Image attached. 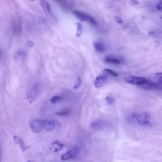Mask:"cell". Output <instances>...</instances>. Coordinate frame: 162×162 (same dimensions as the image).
Returning a JSON list of instances; mask_svg holds the SVG:
<instances>
[{
    "instance_id": "7",
    "label": "cell",
    "mask_w": 162,
    "mask_h": 162,
    "mask_svg": "<svg viewBox=\"0 0 162 162\" xmlns=\"http://www.w3.org/2000/svg\"><path fill=\"white\" fill-rule=\"evenodd\" d=\"M43 127L48 132H52L55 128V123L52 120L46 119L43 121Z\"/></svg>"
},
{
    "instance_id": "21",
    "label": "cell",
    "mask_w": 162,
    "mask_h": 162,
    "mask_svg": "<svg viewBox=\"0 0 162 162\" xmlns=\"http://www.w3.org/2000/svg\"><path fill=\"white\" fill-rule=\"evenodd\" d=\"M156 8L159 11H162V0H160L158 3L156 5Z\"/></svg>"
},
{
    "instance_id": "27",
    "label": "cell",
    "mask_w": 162,
    "mask_h": 162,
    "mask_svg": "<svg viewBox=\"0 0 162 162\" xmlns=\"http://www.w3.org/2000/svg\"><path fill=\"white\" fill-rule=\"evenodd\" d=\"M160 18H161V19H162V16H161V17H160Z\"/></svg>"
},
{
    "instance_id": "16",
    "label": "cell",
    "mask_w": 162,
    "mask_h": 162,
    "mask_svg": "<svg viewBox=\"0 0 162 162\" xmlns=\"http://www.w3.org/2000/svg\"><path fill=\"white\" fill-rule=\"evenodd\" d=\"M71 111L70 110H64L62 111L56 113V114L62 116H67L70 114Z\"/></svg>"
},
{
    "instance_id": "14",
    "label": "cell",
    "mask_w": 162,
    "mask_h": 162,
    "mask_svg": "<svg viewBox=\"0 0 162 162\" xmlns=\"http://www.w3.org/2000/svg\"><path fill=\"white\" fill-rule=\"evenodd\" d=\"M95 49L97 52L100 53H103L105 50V48L104 45L99 42H96L94 44Z\"/></svg>"
},
{
    "instance_id": "25",
    "label": "cell",
    "mask_w": 162,
    "mask_h": 162,
    "mask_svg": "<svg viewBox=\"0 0 162 162\" xmlns=\"http://www.w3.org/2000/svg\"><path fill=\"white\" fill-rule=\"evenodd\" d=\"M28 46L29 47H31L33 46V43L31 41H29L28 42Z\"/></svg>"
},
{
    "instance_id": "26",
    "label": "cell",
    "mask_w": 162,
    "mask_h": 162,
    "mask_svg": "<svg viewBox=\"0 0 162 162\" xmlns=\"http://www.w3.org/2000/svg\"><path fill=\"white\" fill-rule=\"evenodd\" d=\"M29 1H35V0H29Z\"/></svg>"
},
{
    "instance_id": "18",
    "label": "cell",
    "mask_w": 162,
    "mask_h": 162,
    "mask_svg": "<svg viewBox=\"0 0 162 162\" xmlns=\"http://www.w3.org/2000/svg\"><path fill=\"white\" fill-rule=\"evenodd\" d=\"M62 100V97L59 96H54L50 98V101L53 104L57 102L60 101Z\"/></svg>"
},
{
    "instance_id": "23",
    "label": "cell",
    "mask_w": 162,
    "mask_h": 162,
    "mask_svg": "<svg viewBox=\"0 0 162 162\" xmlns=\"http://www.w3.org/2000/svg\"><path fill=\"white\" fill-rule=\"evenodd\" d=\"M106 100L108 104H112L114 102L113 98L109 97H107L106 98Z\"/></svg>"
},
{
    "instance_id": "20",
    "label": "cell",
    "mask_w": 162,
    "mask_h": 162,
    "mask_svg": "<svg viewBox=\"0 0 162 162\" xmlns=\"http://www.w3.org/2000/svg\"><path fill=\"white\" fill-rule=\"evenodd\" d=\"M104 70L105 71L107 72V73H109L114 76L115 77H118V75L117 74H116L115 72H114L112 70H110V69H105Z\"/></svg>"
},
{
    "instance_id": "13",
    "label": "cell",
    "mask_w": 162,
    "mask_h": 162,
    "mask_svg": "<svg viewBox=\"0 0 162 162\" xmlns=\"http://www.w3.org/2000/svg\"><path fill=\"white\" fill-rule=\"evenodd\" d=\"M104 61L107 64L116 65H119L121 64V62L118 59L111 57H106L105 58Z\"/></svg>"
},
{
    "instance_id": "2",
    "label": "cell",
    "mask_w": 162,
    "mask_h": 162,
    "mask_svg": "<svg viewBox=\"0 0 162 162\" xmlns=\"http://www.w3.org/2000/svg\"><path fill=\"white\" fill-rule=\"evenodd\" d=\"M133 118L140 124L147 125L151 124L149 115L146 112L135 114Z\"/></svg>"
},
{
    "instance_id": "19",
    "label": "cell",
    "mask_w": 162,
    "mask_h": 162,
    "mask_svg": "<svg viewBox=\"0 0 162 162\" xmlns=\"http://www.w3.org/2000/svg\"><path fill=\"white\" fill-rule=\"evenodd\" d=\"M82 80H81L79 76L76 77V80L75 85L74 86V89H76L78 88L80 86L81 84H82Z\"/></svg>"
},
{
    "instance_id": "12",
    "label": "cell",
    "mask_w": 162,
    "mask_h": 162,
    "mask_svg": "<svg viewBox=\"0 0 162 162\" xmlns=\"http://www.w3.org/2000/svg\"><path fill=\"white\" fill-rule=\"evenodd\" d=\"M64 145L60 143L58 141H56L51 144L50 149L52 151L54 152H58L62 148Z\"/></svg>"
},
{
    "instance_id": "11",
    "label": "cell",
    "mask_w": 162,
    "mask_h": 162,
    "mask_svg": "<svg viewBox=\"0 0 162 162\" xmlns=\"http://www.w3.org/2000/svg\"><path fill=\"white\" fill-rule=\"evenodd\" d=\"M106 79L107 77L104 75H101L96 77L94 83L95 88H101Z\"/></svg>"
},
{
    "instance_id": "9",
    "label": "cell",
    "mask_w": 162,
    "mask_h": 162,
    "mask_svg": "<svg viewBox=\"0 0 162 162\" xmlns=\"http://www.w3.org/2000/svg\"><path fill=\"white\" fill-rule=\"evenodd\" d=\"M37 91L38 86L35 85L29 92L27 97V99L30 104L33 101L37 94Z\"/></svg>"
},
{
    "instance_id": "22",
    "label": "cell",
    "mask_w": 162,
    "mask_h": 162,
    "mask_svg": "<svg viewBox=\"0 0 162 162\" xmlns=\"http://www.w3.org/2000/svg\"><path fill=\"white\" fill-rule=\"evenodd\" d=\"M115 19L116 22L118 23L121 24L123 23V21L120 17L118 16H116L115 17Z\"/></svg>"
},
{
    "instance_id": "4",
    "label": "cell",
    "mask_w": 162,
    "mask_h": 162,
    "mask_svg": "<svg viewBox=\"0 0 162 162\" xmlns=\"http://www.w3.org/2000/svg\"><path fill=\"white\" fill-rule=\"evenodd\" d=\"M148 80L145 77L135 76H129L125 77L124 78V80L126 82L138 86L145 84L147 82Z\"/></svg>"
},
{
    "instance_id": "8",
    "label": "cell",
    "mask_w": 162,
    "mask_h": 162,
    "mask_svg": "<svg viewBox=\"0 0 162 162\" xmlns=\"http://www.w3.org/2000/svg\"><path fill=\"white\" fill-rule=\"evenodd\" d=\"M13 137L15 143L19 146L23 152H24L26 150L30 148V146H26L25 145L21 138L17 136H14Z\"/></svg>"
},
{
    "instance_id": "10",
    "label": "cell",
    "mask_w": 162,
    "mask_h": 162,
    "mask_svg": "<svg viewBox=\"0 0 162 162\" xmlns=\"http://www.w3.org/2000/svg\"><path fill=\"white\" fill-rule=\"evenodd\" d=\"M61 7L66 9H70L73 5V0H56Z\"/></svg>"
},
{
    "instance_id": "5",
    "label": "cell",
    "mask_w": 162,
    "mask_h": 162,
    "mask_svg": "<svg viewBox=\"0 0 162 162\" xmlns=\"http://www.w3.org/2000/svg\"><path fill=\"white\" fill-rule=\"evenodd\" d=\"M29 125L31 130L35 133H40L43 127V121L38 119H32L30 122Z\"/></svg>"
},
{
    "instance_id": "15",
    "label": "cell",
    "mask_w": 162,
    "mask_h": 162,
    "mask_svg": "<svg viewBox=\"0 0 162 162\" xmlns=\"http://www.w3.org/2000/svg\"><path fill=\"white\" fill-rule=\"evenodd\" d=\"M76 24L77 27V37H80L82 34V26L81 24L79 22H76Z\"/></svg>"
},
{
    "instance_id": "17",
    "label": "cell",
    "mask_w": 162,
    "mask_h": 162,
    "mask_svg": "<svg viewBox=\"0 0 162 162\" xmlns=\"http://www.w3.org/2000/svg\"><path fill=\"white\" fill-rule=\"evenodd\" d=\"M156 82L162 85V73H158L155 76Z\"/></svg>"
},
{
    "instance_id": "1",
    "label": "cell",
    "mask_w": 162,
    "mask_h": 162,
    "mask_svg": "<svg viewBox=\"0 0 162 162\" xmlns=\"http://www.w3.org/2000/svg\"><path fill=\"white\" fill-rule=\"evenodd\" d=\"M72 13L81 22H87L92 25L96 23V20L91 16L78 10H74Z\"/></svg>"
},
{
    "instance_id": "24",
    "label": "cell",
    "mask_w": 162,
    "mask_h": 162,
    "mask_svg": "<svg viewBox=\"0 0 162 162\" xmlns=\"http://www.w3.org/2000/svg\"><path fill=\"white\" fill-rule=\"evenodd\" d=\"M130 4L133 6L135 5H139V2L136 0H132V1H130Z\"/></svg>"
},
{
    "instance_id": "6",
    "label": "cell",
    "mask_w": 162,
    "mask_h": 162,
    "mask_svg": "<svg viewBox=\"0 0 162 162\" xmlns=\"http://www.w3.org/2000/svg\"><path fill=\"white\" fill-rule=\"evenodd\" d=\"M79 153V151L78 149H71L62 155L61 159L62 161H66L70 159H74L77 157Z\"/></svg>"
},
{
    "instance_id": "3",
    "label": "cell",
    "mask_w": 162,
    "mask_h": 162,
    "mask_svg": "<svg viewBox=\"0 0 162 162\" xmlns=\"http://www.w3.org/2000/svg\"><path fill=\"white\" fill-rule=\"evenodd\" d=\"M40 5L46 15L50 22H56V19L51 10L50 5L46 0H41Z\"/></svg>"
}]
</instances>
